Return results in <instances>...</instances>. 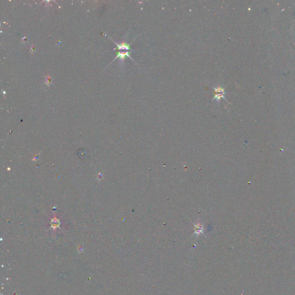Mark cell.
Masks as SVG:
<instances>
[{
	"label": "cell",
	"instance_id": "6da1fadb",
	"mask_svg": "<svg viewBox=\"0 0 295 295\" xmlns=\"http://www.w3.org/2000/svg\"><path fill=\"white\" fill-rule=\"evenodd\" d=\"M213 90L215 91V94L214 95V97L212 99V101H216V103L220 104V101L221 98H223L225 101L226 99L225 98V95H226L227 93L224 91V88L220 86H217V87H213Z\"/></svg>",
	"mask_w": 295,
	"mask_h": 295
},
{
	"label": "cell",
	"instance_id": "7a4b0ae2",
	"mask_svg": "<svg viewBox=\"0 0 295 295\" xmlns=\"http://www.w3.org/2000/svg\"><path fill=\"white\" fill-rule=\"evenodd\" d=\"M133 52L126 51L125 52H123L119 51V52H117V56H116V58H115L114 60H116V59L118 58H120V62H121V63L123 64L125 59L126 57H129L131 60H132L133 61H134V60H133V58L130 57L131 52Z\"/></svg>",
	"mask_w": 295,
	"mask_h": 295
},
{
	"label": "cell",
	"instance_id": "3957f363",
	"mask_svg": "<svg viewBox=\"0 0 295 295\" xmlns=\"http://www.w3.org/2000/svg\"><path fill=\"white\" fill-rule=\"evenodd\" d=\"M114 43H116V46H117V48H116L114 50L118 49V50H126V51H130V52H134V50H133L131 49L130 44H128V43L125 42H123L122 43H121L120 44H118V43H116L115 42H114Z\"/></svg>",
	"mask_w": 295,
	"mask_h": 295
}]
</instances>
